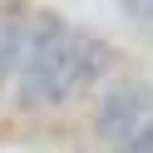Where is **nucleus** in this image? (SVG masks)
I'll list each match as a JSON object with an SVG mask.
<instances>
[{
	"label": "nucleus",
	"instance_id": "nucleus-1",
	"mask_svg": "<svg viewBox=\"0 0 153 153\" xmlns=\"http://www.w3.org/2000/svg\"><path fill=\"white\" fill-rule=\"evenodd\" d=\"M74 25L59 15H30V50H25L20 74L10 79L15 109L40 114L69 104V50H74Z\"/></svg>",
	"mask_w": 153,
	"mask_h": 153
},
{
	"label": "nucleus",
	"instance_id": "nucleus-2",
	"mask_svg": "<svg viewBox=\"0 0 153 153\" xmlns=\"http://www.w3.org/2000/svg\"><path fill=\"white\" fill-rule=\"evenodd\" d=\"M148 119H153V84L138 79V74H114V79L94 94V109H89L94 138L109 153H119L133 133H143Z\"/></svg>",
	"mask_w": 153,
	"mask_h": 153
},
{
	"label": "nucleus",
	"instance_id": "nucleus-3",
	"mask_svg": "<svg viewBox=\"0 0 153 153\" xmlns=\"http://www.w3.org/2000/svg\"><path fill=\"white\" fill-rule=\"evenodd\" d=\"M119 153H153V119H148V128H143V133H133V138L123 143Z\"/></svg>",
	"mask_w": 153,
	"mask_h": 153
}]
</instances>
